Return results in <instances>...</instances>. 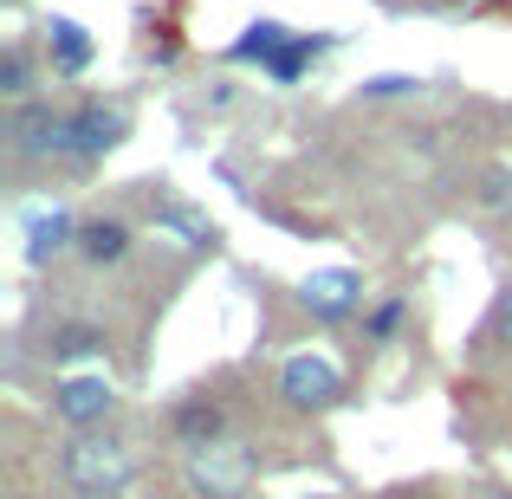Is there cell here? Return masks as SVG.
<instances>
[{
  "mask_svg": "<svg viewBox=\"0 0 512 499\" xmlns=\"http://www.w3.org/2000/svg\"><path fill=\"white\" fill-rule=\"evenodd\" d=\"M59 487L78 499H124V487L137 480V454H130L124 435L111 428H85V435L59 441Z\"/></svg>",
  "mask_w": 512,
  "mask_h": 499,
  "instance_id": "6da1fadb",
  "label": "cell"
},
{
  "mask_svg": "<svg viewBox=\"0 0 512 499\" xmlns=\"http://www.w3.org/2000/svg\"><path fill=\"white\" fill-rule=\"evenodd\" d=\"M331 46H338V33H292V26H279V20H253L247 33L227 46V59L260 65V78H273V85H299Z\"/></svg>",
  "mask_w": 512,
  "mask_h": 499,
  "instance_id": "7a4b0ae2",
  "label": "cell"
},
{
  "mask_svg": "<svg viewBox=\"0 0 512 499\" xmlns=\"http://www.w3.org/2000/svg\"><path fill=\"white\" fill-rule=\"evenodd\" d=\"M7 156L20 169L72 163V104H46V98L13 104V117H7Z\"/></svg>",
  "mask_w": 512,
  "mask_h": 499,
  "instance_id": "3957f363",
  "label": "cell"
},
{
  "mask_svg": "<svg viewBox=\"0 0 512 499\" xmlns=\"http://www.w3.org/2000/svg\"><path fill=\"white\" fill-rule=\"evenodd\" d=\"M260 487V461L240 441H214V448L188 454V493L195 499H253Z\"/></svg>",
  "mask_w": 512,
  "mask_h": 499,
  "instance_id": "277c9868",
  "label": "cell"
},
{
  "mask_svg": "<svg viewBox=\"0 0 512 499\" xmlns=\"http://www.w3.org/2000/svg\"><path fill=\"white\" fill-rule=\"evenodd\" d=\"M46 409L59 415L72 435H85V428H111V422H117V409H124V396H117L111 376L85 370V376H59V383L46 389Z\"/></svg>",
  "mask_w": 512,
  "mask_h": 499,
  "instance_id": "5b68a950",
  "label": "cell"
},
{
  "mask_svg": "<svg viewBox=\"0 0 512 499\" xmlns=\"http://www.w3.org/2000/svg\"><path fill=\"white\" fill-rule=\"evenodd\" d=\"M130 137L124 98H78L72 104V169H98Z\"/></svg>",
  "mask_w": 512,
  "mask_h": 499,
  "instance_id": "8992f818",
  "label": "cell"
},
{
  "mask_svg": "<svg viewBox=\"0 0 512 499\" xmlns=\"http://www.w3.org/2000/svg\"><path fill=\"white\" fill-rule=\"evenodd\" d=\"M279 396L299 415H325L344 402V370L331 357H318V350H299V357L279 363Z\"/></svg>",
  "mask_w": 512,
  "mask_h": 499,
  "instance_id": "52a82bcc",
  "label": "cell"
},
{
  "mask_svg": "<svg viewBox=\"0 0 512 499\" xmlns=\"http://www.w3.org/2000/svg\"><path fill=\"white\" fill-rule=\"evenodd\" d=\"M299 305L318 325H350V318H363V279L350 266H325V273H312L299 286Z\"/></svg>",
  "mask_w": 512,
  "mask_h": 499,
  "instance_id": "ba28073f",
  "label": "cell"
},
{
  "mask_svg": "<svg viewBox=\"0 0 512 499\" xmlns=\"http://www.w3.org/2000/svg\"><path fill=\"white\" fill-rule=\"evenodd\" d=\"M130 253H137V227H130L124 214H91V221L78 227V260L85 266H124Z\"/></svg>",
  "mask_w": 512,
  "mask_h": 499,
  "instance_id": "9c48e42d",
  "label": "cell"
},
{
  "mask_svg": "<svg viewBox=\"0 0 512 499\" xmlns=\"http://www.w3.org/2000/svg\"><path fill=\"white\" fill-rule=\"evenodd\" d=\"M39 46H46V65H52L59 78H78V72H91V59H98V39H91L78 20H65V13H59V20H46V26H39Z\"/></svg>",
  "mask_w": 512,
  "mask_h": 499,
  "instance_id": "30bf717a",
  "label": "cell"
},
{
  "mask_svg": "<svg viewBox=\"0 0 512 499\" xmlns=\"http://www.w3.org/2000/svg\"><path fill=\"white\" fill-rule=\"evenodd\" d=\"M169 435L182 441L188 454H195V448H214V441H227V409L214 396H182L169 409Z\"/></svg>",
  "mask_w": 512,
  "mask_h": 499,
  "instance_id": "8fae6325",
  "label": "cell"
},
{
  "mask_svg": "<svg viewBox=\"0 0 512 499\" xmlns=\"http://www.w3.org/2000/svg\"><path fill=\"white\" fill-rule=\"evenodd\" d=\"M78 214L72 208H39L33 221H26V266H46L59 260V253H78Z\"/></svg>",
  "mask_w": 512,
  "mask_h": 499,
  "instance_id": "7c38bea8",
  "label": "cell"
},
{
  "mask_svg": "<svg viewBox=\"0 0 512 499\" xmlns=\"http://www.w3.org/2000/svg\"><path fill=\"white\" fill-rule=\"evenodd\" d=\"M156 227L182 234L195 253H214V247H221V227H214V221H201V214L188 208V201H175V195H163V201H156Z\"/></svg>",
  "mask_w": 512,
  "mask_h": 499,
  "instance_id": "4fadbf2b",
  "label": "cell"
},
{
  "mask_svg": "<svg viewBox=\"0 0 512 499\" xmlns=\"http://www.w3.org/2000/svg\"><path fill=\"white\" fill-rule=\"evenodd\" d=\"M46 357L59 363H85V357H111V337H104L98 325H52V337H46Z\"/></svg>",
  "mask_w": 512,
  "mask_h": 499,
  "instance_id": "5bb4252c",
  "label": "cell"
},
{
  "mask_svg": "<svg viewBox=\"0 0 512 499\" xmlns=\"http://www.w3.org/2000/svg\"><path fill=\"white\" fill-rule=\"evenodd\" d=\"M402 318H409V292H383V299L363 312V344H396Z\"/></svg>",
  "mask_w": 512,
  "mask_h": 499,
  "instance_id": "9a60e30c",
  "label": "cell"
},
{
  "mask_svg": "<svg viewBox=\"0 0 512 499\" xmlns=\"http://www.w3.org/2000/svg\"><path fill=\"white\" fill-rule=\"evenodd\" d=\"M480 350H500V357H512V286L493 292L487 318H480Z\"/></svg>",
  "mask_w": 512,
  "mask_h": 499,
  "instance_id": "2e32d148",
  "label": "cell"
},
{
  "mask_svg": "<svg viewBox=\"0 0 512 499\" xmlns=\"http://www.w3.org/2000/svg\"><path fill=\"white\" fill-rule=\"evenodd\" d=\"M0 91H7L13 104L33 98V52H26V39H7V59H0Z\"/></svg>",
  "mask_w": 512,
  "mask_h": 499,
  "instance_id": "e0dca14e",
  "label": "cell"
},
{
  "mask_svg": "<svg viewBox=\"0 0 512 499\" xmlns=\"http://www.w3.org/2000/svg\"><path fill=\"white\" fill-rule=\"evenodd\" d=\"M474 201H480V214H493V221H512V169H487L480 188H474Z\"/></svg>",
  "mask_w": 512,
  "mask_h": 499,
  "instance_id": "ac0fdd59",
  "label": "cell"
},
{
  "mask_svg": "<svg viewBox=\"0 0 512 499\" xmlns=\"http://www.w3.org/2000/svg\"><path fill=\"white\" fill-rule=\"evenodd\" d=\"M370 98H402V91H415V78H370Z\"/></svg>",
  "mask_w": 512,
  "mask_h": 499,
  "instance_id": "d6986e66",
  "label": "cell"
},
{
  "mask_svg": "<svg viewBox=\"0 0 512 499\" xmlns=\"http://www.w3.org/2000/svg\"><path fill=\"white\" fill-rule=\"evenodd\" d=\"M299 499H325V493H299Z\"/></svg>",
  "mask_w": 512,
  "mask_h": 499,
  "instance_id": "ffe728a7",
  "label": "cell"
},
{
  "mask_svg": "<svg viewBox=\"0 0 512 499\" xmlns=\"http://www.w3.org/2000/svg\"><path fill=\"white\" fill-rule=\"evenodd\" d=\"M422 7H441V0H422Z\"/></svg>",
  "mask_w": 512,
  "mask_h": 499,
  "instance_id": "44dd1931",
  "label": "cell"
},
{
  "mask_svg": "<svg viewBox=\"0 0 512 499\" xmlns=\"http://www.w3.org/2000/svg\"><path fill=\"white\" fill-rule=\"evenodd\" d=\"M7 7H20V0H7Z\"/></svg>",
  "mask_w": 512,
  "mask_h": 499,
  "instance_id": "7402d4cb",
  "label": "cell"
}]
</instances>
